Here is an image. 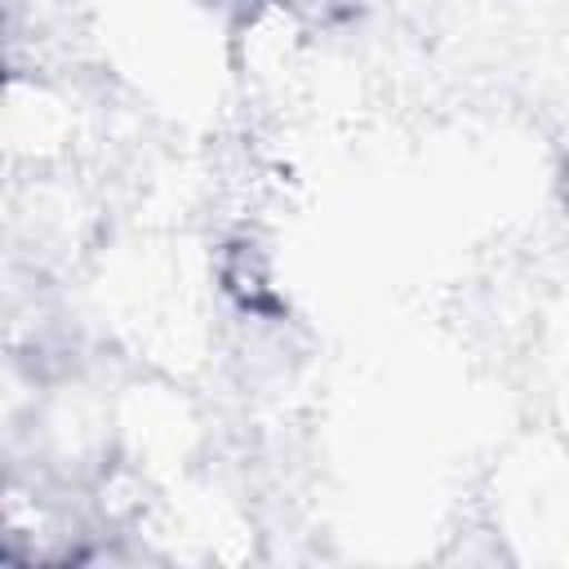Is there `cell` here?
I'll use <instances>...</instances> for the list:
<instances>
[{"label": "cell", "mask_w": 569, "mask_h": 569, "mask_svg": "<svg viewBox=\"0 0 569 569\" xmlns=\"http://www.w3.org/2000/svg\"><path fill=\"white\" fill-rule=\"evenodd\" d=\"M565 196H569V178H565Z\"/></svg>", "instance_id": "7a4b0ae2"}, {"label": "cell", "mask_w": 569, "mask_h": 569, "mask_svg": "<svg viewBox=\"0 0 569 569\" xmlns=\"http://www.w3.org/2000/svg\"><path fill=\"white\" fill-rule=\"evenodd\" d=\"M222 280L231 289V298L244 307V311H271L276 298H271V271H267V258L253 240H240L227 249V262H222Z\"/></svg>", "instance_id": "6da1fadb"}]
</instances>
